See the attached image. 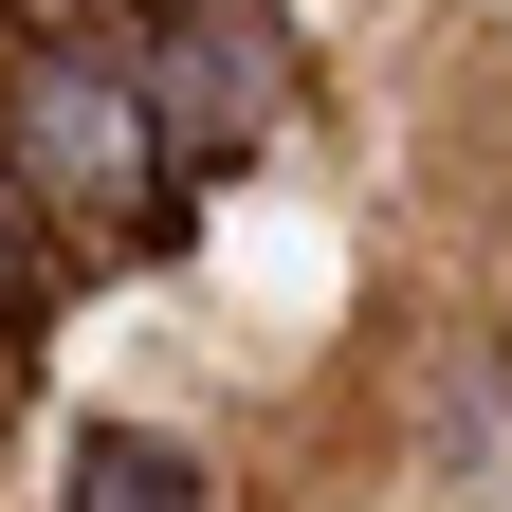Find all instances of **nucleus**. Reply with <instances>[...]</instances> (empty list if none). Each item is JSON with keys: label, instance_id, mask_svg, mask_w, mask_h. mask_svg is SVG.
<instances>
[{"label": "nucleus", "instance_id": "f257e3e1", "mask_svg": "<svg viewBox=\"0 0 512 512\" xmlns=\"http://www.w3.org/2000/svg\"><path fill=\"white\" fill-rule=\"evenodd\" d=\"M128 110H147L165 183H202L275 110V0H165V55H128Z\"/></svg>", "mask_w": 512, "mask_h": 512}, {"label": "nucleus", "instance_id": "7ed1b4c3", "mask_svg": "<svg viewBox=\"0 0 512 512\" xmlns=\"http://www.w3.org/2000/svg\"><path fill=\"white\" fill-rule=\"evenodd\" d=\"M74 512H202V458L147 439V421H92L74 439Z\"/></svg>", "mask_w": 512, "mask_h": 512}, {"label": "nucleus", "instance_id": "f03ea898", "mask_svg": "<svg viewBox=\"0 0 512 512\" xmlns=\"http://www.w3.org/2000/svg\"><path fill=\"white\" fill-rule=\"evenodd\" d=\"M19 202L55 220H165V147H147V110H128V74H92V55H37V92H19Z\"/></svg>", "mask_w": 512, "mask_h": 512}, {"label": "nucleus", "instance_id": "20e7f679", "mask_svg": "<svg viewBox=\"0 0 512 512\" xmlns=\"http://www.w3.org/2000/svg\"><path fill=\"white\" fill-rule=\"evenodd\" d=\"M37 293V220H19V165H0V311Z\"/></svg>", "mask_w": 512, "mask_h": 512}]
</instances>
